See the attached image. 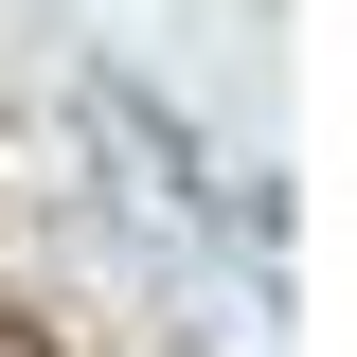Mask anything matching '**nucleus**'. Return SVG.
Instances as JSON below:
<instances>
[{
    "label": "nucleus",
    "instance_id": "nucleus-1",
    "mask_svg": "<svg viewBox=\"0 0 357 357\" xmlns=\"http://www.w3.org/2000/svg\"><path fill=\"white\" fill-rule=\"evenodd\" d=\"M0 357H54V321H36V304H0Z\"/></svg>",
    "mask_w": 357,
    "mask_h": 357
}]
</instances>
